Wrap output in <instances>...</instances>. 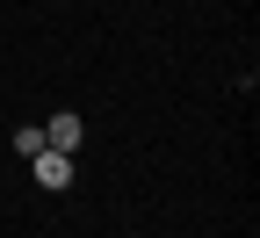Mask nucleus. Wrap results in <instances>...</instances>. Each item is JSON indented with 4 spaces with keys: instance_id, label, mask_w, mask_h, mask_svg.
<instances>
[{
    "instance_id": "2",
    "label": "nucleus",
    "mask_w": 260,
    "mask_h": 238,
    "mask_svg": "<svg viewBox=\"0 0 260 238\" xmlns=\"http://www.w3.org/2000/svg\"><path fill=\"white\" fill-rule=\"evenodd\" d=\"M80 138H87V123H80L73 109H65V116H51V123H44V145H51V152H80Z\"/></svg>"
},
{
    "instance_id": "3",
    "label": "nucleus",
    "mask_w": 260,
    "mask_h": 238,
    "mask_svg": "<svg viewBox=\"0 0 260 238\" xmlns=\"http://www.w3.org/2000/svg\"><path fill=\"white\" fill-rule=\"evenodd\" d=\"M15 152H22V159H37V152H44V123H29V130H15Z\"/></svg>"
},
{
    "instance_id": "1",
    "label": "nucleus",
    "mask_w": 260,
    "mask_h": 238,
    "mask_svg": "<svg viewBox=\"0 0 260 238\" xmlns=\"http://www.w3.org/2000/svg\"><path fill=\"white\" fill-rule=\"evenodd\" d=\"M29 174H37V188H51V195L73 188V152H51V145H44L37 159H29Z\"/></svg>"
}]
</instances>
